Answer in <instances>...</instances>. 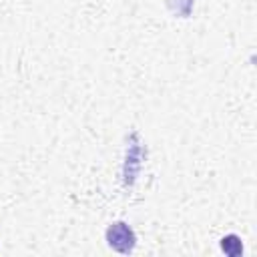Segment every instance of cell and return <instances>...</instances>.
I'll list each match as a JSON object with an SVG mask.
<instances>
[{
	"label": "cell",
	"mask_w": 257,
	"mask_h": 257,
	"mask_svg": "<svg viewBox=\"0 0 257 257\" xmlns=\"http://www.w3.org/2000/svg\"><path fill=\"white\" fill-rule=\"evenodd\" d=\"M106 239H108L110 247H114V249L120 251V253L131 251L133 245H135V233H133V229H131L128 225H124V223H114L112 227H108Z\"/></svg>",
	"instance_id": "obj_1"
},
{
	"label": "cell",
	"mask_w": 257,
	"mask_h": 257,
	"mask_svg": "<svg viewBox=\"0 0 257 257\" xmlns=\"http://www.w3.org/2000/svg\"><path fill=\"white\" fill-rule=\"evenodd\" d=\"M221 247H223V251H225L227 255H239L241 249H243V247H241V241H239L237 235H227V237L223 239Z\"/></svg>",
	"instance_id": "obj_2"
}]
</instances>
